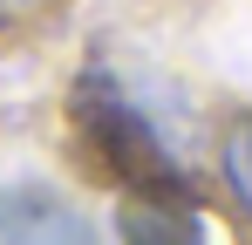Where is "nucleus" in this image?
Listing matches in <instances>:
<instances>
[{
  "mask_svg": "<svg viewBox=\"0 0 252 245\" xmlns=\"http://www.w3.org/2000/svg\"><path fill=\"white\" fill-rule=\"evenodd\" d=\"M75 116H82L95 157L109 163L116 177L150 184V191H177V184H184L177 163H170V143L157 136V122L143 116L109 75H82V89H75Z\"/></svg>",
  "mask_w": 252,
  "mask_h": 245,
  "instance_id": "nucleus-1",
  "label": "nucleus"
},
{
  "mask_svg": "<svg viewBox=\"0 0 252 245\" xmlns=\"http://www.w3.org/2000/svg\"><path fill=\"white\" fill-rule=\"evenodd\" d=\"M0 245H95V225L55 191L21 184V191H0Z\"/></svg>",
  "mask_w": 252,
  "mask_h": 245,
  "instance_id": "nucleus-2",
  "label": "nucleus"
},
{
  "mask_svg": "<svg viewBox=\"0 0 252 245\" xmlns=\"http://www.w3.org/2000/svg\"><path fill=\"white\" fill-rule=\"evenodd\" d=\"M123 245H211V239L191 211H177L164 198H143L123 211Z\"/></svg>",
  "mask_w": 252,
  "mask_h": 245,
  "instance_id": "nucleus-3",
  "label": "nucleus"
},
{
  "mask_svg": "<svg viewBox=\"0 0 252 245\" xmlns=\"http://www.w3.org/2000/svg\"><path fill=\"white\" fill-rule=\"evenodd\" d=\"M225 177H232V198L252 211V116L232 129V143H225Z\"/></svg>",
  "mask_w": 252,
  "mask_h": 245,
  "instance_id": "nucleus-4",
  "label": "nucleus"
}]
</instances>
